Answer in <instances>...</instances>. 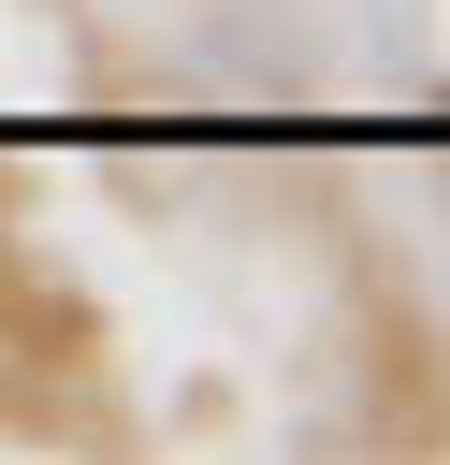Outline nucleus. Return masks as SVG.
I'll use <instances>...</instances> for the list:
<instances>
[{
	"label": "nucleus",
	"mask_w": 450,
	"mask_h": 465,
	"mask_svg": "<svg viewBox=\"0 0 450 465\" xmlns=\"http://www.w3.org/2000/svg\"><path fill=\"white\" fill-rule=\"evenodd\" d=\"M0 334H73V305H58V291H29V276H15V247H0Z\"/></svg>",
	"instance_id": "obj_1"
}]
</instances>
